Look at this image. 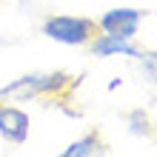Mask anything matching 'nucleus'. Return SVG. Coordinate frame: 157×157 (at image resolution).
Masks as SVG:
<instances>
[{
  "instance_id": "obj_3",
  "label": "nucleus",
  "mask_w": 157,
  "mask_h": 157,
  "mask_svg": "<svg viewBox=\"0 0 157 157\" xmlns=\"http://www.w3.org/2000/svg\"><path fill=\"white\" fill-rule=\"evenodd\" d=\"M143 14H146V12H140V9H132V6L109 9L106 14H100L97 29H100V32H106V34H117V37L134 40V37H137V29H140Z\"/></svg>"
},
{
  "instance_id": "obj_2",
  "label": "nucleus",
  "mask_w": 157,
  "mask_h": 157,
  "mask_svg": "<svg viewBox=\"0 0 157 157\" xmlns=\"http://www.w3.org/2000/svg\"><path fill=\"white\" fill-rule=\"evenodd\" d=\"M43 34L63 46H89L97 34V20L83 14H49L43 20Z\"/></svg>"
},
{
  "instance_id": "obj_4",
  "label": "nucleus",
  "mask_w": 157,
  "mask_h": 157,
  "mask_svg": "<svg viewBox=\"0 0 157 157\" xmlns=\"http://www.w3.org/2000/svg\"><path fill=\"white\" fill-rule=\"evenodd\" d=\"M0 137L12 146H23L29 140V114L17 106H6L0 100Z\"/></svg>"
},
{
  "instance_id": "obj_1",
  "label": "nucleus",
  "mask_w": 157,
  "mask_h": 157,
  "mask_svg": "<svg viewBox=\"0 0 157 157\" xmlns=\"http://www.w3.org/2000/svg\"><path fill=\"white\" fill-rule=\"evenodd\" d=\"M66 89H71V75H66V71H32V75H23L0 89V100L26 103V100L60 94Z\"/></svg>"
},
{
  "instance_id": "obj_9",
  "label": "nucleus",
  "mask_w": 157,
  "mask_h": 157,
  "mask_svg": "<svg viewBox=\"0 0 157 157\" xmlns=\"http://www.w3.org/2000/svg\"><path fill=\"white\" fill-rule=\"evenodd\" d=\"M117 86H123V80H120V77H112V80H109V91H114Z\"/></svg>"
},
{
  "instance_id": "obj_6",
  "label": "nucleus",
  "mask_w": 157,
  "mask_h": 157,
  "mask_svg": "<svg viewBox=\"0 0 157 157\" xmlns=\"http://www.w3.org/2000/svg\"><path fill=\"white\" fill-rule=\"evenodd\" d=\"M103 149H106L103 137L91 132V134H86V137H80V140L69 143L60 154H63V157H94V154H103Z\"/></svg>"
},
{
  "instance_id": "obj_8",
  "label": "nucleus",
  "mask_w": 157,
  "mask_h": 157,
  "mask_svg": "<svg viewBox=\"0 0 157 157\" xmlns=\"http://www.w3.org/2000/svg\"><path fill=\"white\" fill-rule=\"evenodd\" d=\"M137 63H140V71L146 75V80L157 86V52H140Z\"/></svg>"
},
{
  "instance_id": "obj_7",
  "label": "nucleus",
  "mask_w": 157,
  "mask_h": 157,
  "mask_svg": "<svg viewBox=\"0 0 157 157\" xmlns=\"http://www.w3.org/2000/svg\"><path fill=\"white\" fill-rule=\"evenodd\" d=\"M126 123H128V134H134V137H151L154 134V123H151L149 112H143V109H134L126 117Z\"/></svg>"
},
{
  "instance_id": "obj_5",
  "label": "nucleus",
  "mask_w": 157,
  "mask_h": 157,
  "mask_svg": "<svg viewBox=\"0 0 157 157\" xmlns=\"http://www.w3.org/2000/svg\"><path fill=\"white\" fill-rule=\"evenodd\" d=\"M91 54L94 57H140V52L143 49H137V46L132 43V40H126V37H117V34H94L91 37Z\"/></svg>"
}]
</instances>
